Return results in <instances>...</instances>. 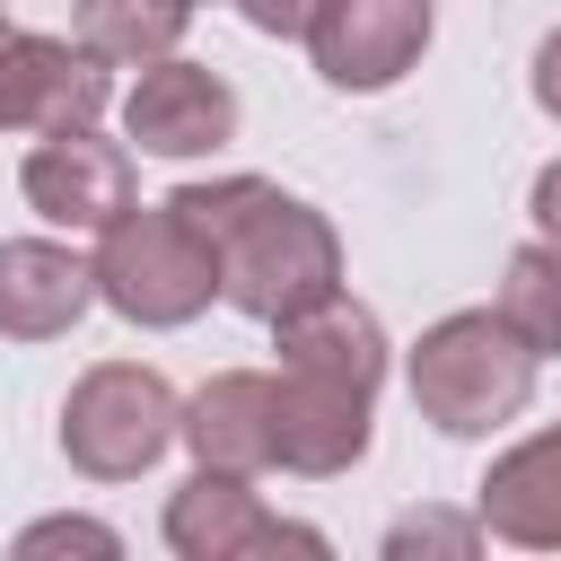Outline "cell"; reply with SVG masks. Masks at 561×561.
I'll list each match as a JSON object with an SVG mask.
<instances>
[{
  "label": "cell",
  "mask_w": 561,
  "mask_h": 561,
  "mask_svg": "<svg viewBox=\"0 0 561 561\" xmlns=\"http://www.w3.org/2000/svg\"><path fill=\"white\" fill-rule=\"evenodd\" d=\"M500 316L526 333L535 359H561V245H517L500 272Z\"/></svg>",
  "instance_id": "9a60e30c"
},
{
  "label": "cell",
  "mask_w": 561,
  "mask_h": 561,
  "mask_svg": "<svg viewBox=\"0 0 561 561\" xmlns=\"http://www.w3.org/2000/svg\"><path fill=\"white\" fill-rule=\"evenodd\" d=\"M193 9H202V0H193Z\"/></svg>",
  "instance_id": "44dd1931"
},
{
  "label": "cell",
  "mask_w": 561,
  "mask_h": 561,
  "mask_svg": "<svg viewBox=\"0 0 561 561\" xmlns=\"http://www.w3.org/2000/svg\"><path fill=\"white\" fill-rule=\"evenodd\" d=\"M526 210H535V237L543 245H561V158L535 175V193H526Z\"/></svg>",
  "instance_id": "ffe728a7"
},
{
  "label": "cell",
  "mask_w": 561,
  "mask_h": 561,
  "mask_svg": "<svg viewBox=\"0 0 561 561\" xmlns=\"http://www.w3.org/2000/svg\"><path fill=\"white\" fill-rule=\"evenodd\" d=\"M430 35H438V0H324V18L307 26V53L324 88L377 96L403 70H421Z\"/></svg>",
  "instance_id": "8992f818"
},
{
  "label": "cell",
  "mask_w": 561,
  "mask_h": 561,
  "mask_svg": "<svg viewBox=\"0 0 561 561\" xmlns=\"http://www.w3.org/2000/svg\"><path fill=\"white\" fill-rule=\"evenodd\" d=\"M88 307H96L88 254H70L53 237H9L0 245V333L9 342H61Z\"/></svg>",
  "instance_id": "8fae6325"
},
{
  "label": "cell",
  "mask_w": 561,
  "mask_h": 561,
  "mask_svg": "<svg viewBox=\"0 0 561 561\" xmlns=\"http://www.w3.org/2000/svg\"><path fill=\"white\" fill-rule=\"evenodd\" d=\"M88 272H96V307H114V316L140 324V333H175V324H193V316L219 298L210 245H202L167 202H158V210L131 202L114 228H96Z\"/></svg>",
  "instance_id": "277c9868"
},
{
  "label": "cell",
  "mask_w": 561,
  "mask_h": 561,
  "mask_svg": "<svg viewBox=\"0 0 561 561\" xmlns=\"http://www.w3.org/2000/svg\"><path fill=\"white\" fill-rule=\"evenodd\" d=\"M473 517L517 552H561V421L491 456V473L473 482Z\"/></svg>",
  "instance_id": "7c38bea8"
},
{
  "label": "cell",
  "mask_w": 561,
  "mask_h": 561,
  "mask_svg": "<svg viewBox=\"0 0 561 561\" xmlns=\"http://www.w3.org/2000/svg\"><path fill=\"white\" fill-rule=\"evenodd\" d=\"M403 377H412V412L438 438H491V430H508L535 403L543 359L526 351V333L500 307H456V316H438L412 342Z\"/></svg>",
  "instance_id": "3957f363"
},
{
  "label": "cell",
  "mask_w": 561,
  "mask_h": 561,
  "mask_svg": "<svg viewBox=\"0 0 561 561\" xmlns=\"http://www.w3.org/2000/svg\"><path fill=\"white\" fill-rule=\"evenodd\" d=\"M175 421H184V394L149 359H96L61 394V456L88 482H140L175 447Z\"/></svg>",
  "instance_id": "5b68a950"
},
{
  "label": "cell",
  "mask_w": 561,
  "mask_h": 561,
  "mask_svg": "<svg viewBox=\"0 0 561 561\" xmlns=\"http://www.w3.org/2000/svg\"><path fill=\"white\" fill-rule=\"evenodd\" d=\"M18 552L35 561V552H96V561H114L123 552V535L114 526H96V517H44V526H26L18 535Z\"/></svg>",
  "instance_id": "e0dca14e"
},
{
  "label": "cell",
  "mask_w": 561,
  "mask_h": 561,
  "mask_svg": "<svg viewBox=\"0 0 561 561\" xmlns=\"http://www.w3.org/2000/svg\"><path fill=\"white\" fill-rule=\"evenodd\" d=\"M105 96H114V70L96 53H79L70 35L0 26V131H70V123H96Z\"/></svg>",
  "instance_id": "9c48e42d"
},
{
  "label": "cell",
  "mask_w": 561,
  "mask_h": 561,
  "mask_svg": "<svg viewBox=\"0 0 561 561\" xmlns=\"http://www.w3.org/2000/svg\"><path fill=\"white\" fill-rule=\"evenodd\" d=\"M193 26V0H79L70 9V44L96 53L105 70H140V61H167Z\"/></svg>",
  "instance_id": "5bb4252c"
},
{
  "label": "cell",
  "mask_w": 561,
  "mask_h": 561,
  "mask_svg": "<svg viewBox=\"0 0 561 561\" xmlns=\"http://www.w3.org/2000/svg\"><path fill=\"white\" fill-rule=\"evenodd\" d=\"M167 210L210 245L219 298L254 324H280L316 298L342 289V237L316 202L280 193L272 175H210V184H175Z\"/></svg>",
  "instance_id": "7a4b0ae2"
},
{
  "label": "cell",
  "mask_w": 561,
  "mask_h": 561,
  "mask_svg": "<svg viewBox=\"0 0 561 561\" xmlns=\"http://www.w3.org/2000/svg\"><path fill=\"white\" fill-rule=\"evenodd\" d=\"M18 193L35 219L70 228V237H96L131 210V149L105 140L96 123H70V131H35L26 167H18Z\"/></svg>",
  "instance_id": "52a82bcc"
},
{
  "label": "cell",
  "mask_w": 561,
  "mask_h": 561,
  "mask_svg": "<svg viewBox=\"0 0 561 561\" xmlns=\"http://www.w3.org/2000/svg\"><path fill=\"white\" fill-rule=\"evenodd\" d=\"M272 473L333 482L368 456V412L386 386V324L359 298H316L272 324Z\"/></svg>",
  "instance_id": "6da1fadb"
},
{
  "label": "cell",
  "mask_w": 561,
  "mask_h": 561,
  "mask_svg": "<svg viewBox=\"0 0 561 561\" xmlns=\"http://www.w3.org/2000/svg\"><path fill=\"white\" fill-rule=\"evenodd\" d=\"M526 88H535V105H543V114L561 123V26H552V35L535 44V70H526Z\"/></svg>",
  "instance_id": "d6986e66"
},
{
  "label": "cell",
  "mask_w": 561,
  "mask_h": 561,
  "mask_svg": "<svg viewBox=\"0 0 561 561\" xmlns=\"http://www.w3.org/2000/svg\"><path fill=\"white\" fill-rule=\"evenodd\" d=\"M237 18L254 35H280V44H307V26L324 18V0H237Z\"/></svg>",
  "instance_id": "ac0fdd59"
},
{
  "label": "cell",
  "mask_w": 561,
  "mask_h": 561,
  "mask_svg": "<svg viewBox=\"0 0 561 561\" xmlns=\"http://www.w3.org/2000/svg\"><path fill=\"white\" fill-rule=\"evenodd\" d=\"M175 438L193 447V465L219 473H272V368H219L184 394Z\"/></svg>",
  "instance_id": "4fadbf2b"
},
{
  "label": "cell",
  "mask_w": 561,
  "mask_h": 561,
  "mask_svg": "<svg viewBox=\"0 0 561 561\" xmlns=\"http://www.w3.org/2000/svg\"><path fill=\"white\" fill-rule=\"evenodd\" d=\"M167 552L175 561H254V552H333L316 526H289L254 500V473L193 465V482L167 500Z\"/></svg>",
  "instance_id": "ba28073f"
},
{
  "label": "cell",
  "mask_w": 561,
  "mask_h": 561,
  "mask_svg": "<svg viewBox=\"0 0 561 561\" xmlns=\"http://www.w3.org/2000/svg\"><path fill=\"white\" fill-rule=\"evenodd\" d=\"M473 543H482V517H456V508H412V517L386 526V561H412V552H447V561H465Z\"/></svg>",
  "instance_id": "2e32d148"
},
{
  "label": "cell",
  "mask_w": 561,
  "mask_h": 561,
  "mask_svg": "<svg viewBox=\"0 0 561 561\" xmlns=\"http://www.w3.org/2000/svg\"><path fill=\"white\" fill-rule=\"evenodd\" d=\"M123 140L140 158H202V149H228L237 140V88L210 70V61H140L131 96H123Z\"/></svg>",
  "instance_id": "30bf717a"
}]
</instances>
